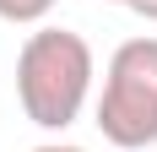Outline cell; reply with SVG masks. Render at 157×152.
I'll return each instance as SVG.
<instances>
[{
  "label": "cell",
  "instance_id": "obj_1",
  "mask_svg": "<svg viewBox=\"0 0 157 152\" xmlns=\"http://www.w3.org/2000/svg\"><path fill=\"white\" fill-rule=\"evenodd\" d=\"M87 92H92V49H87V38L65 33V27L27 33V44L16 54L22 114L33 125H44V130H65V125H76Z\"/></svg>",
  "mask_w": 157,
  "mask_h": 152
},
{
  "label": "cell",
  "instance_id": "obj_2",
  "mask_svg": "<svg viewBox=\"0 0 157 152\" xmlns=\"http://www.w3.org/2000/svg\"><path fill=\"white\" fill-rule=\"evenodd\" d=\"M98 130H103V141L125 152L157 141V38H125L109 54Z\"/></svg>",
  "mask_w": 157,
  "mask_h": 152
},
{
  "label": "cell",
  "instance_id": "obj_3",
  "mask_svg": "<svg viewBox=\"0 0 157 152\" xmlns=\"http://www.w3.org/2000/svg\"><path fill=\"white\" fill-rule=\"evenodd\" d=\"M54 6H60V0H0V22H11V27H38Z\"/></svg>",
  "mask_w": 157,
  "mask_h": 152
},
{
  "label": "cell",
  "instance_id": "obj_4",
  "mask_svg": "<svg viewBox=\"0 0 157 152\" xmlns=\"http://www.w3.org/2000/svg\"><path fill=\"white\" fill-rule=\"evenodd\" d=\"M125 6H130L136 16H146V22H157V0H125Z\"/></svg>",
  "mask_w": 157,
  "mask_h": 152
},
{
  "label": "cell",
  "instance_id": "obj_5",
  "mask_svg": "<svg viewBox=\"0 0 157 152\" xmlns=\"http://www.w3.org/2000/svg\"><path fill=\"white\" fill-rule=\"evenodd\" d=\"M33 152H87V147H65V141H49V147H33Z\"/></svg>",
  "mask_w": 157,
  "mask_h": 152
},
{
  "label": "cell",
  "instance_id": "obj_6",
  "mask_svg": "<svg viewBox=\"0 0 157 152\" xmlns=\"http://www.w3.org/2000/svg\"><path fill=\"white\" fill-rule=\"evenodd\" d=\"M119 6H125V0H119Z\"/></svg>",
  "mask_w": 157,
  "mask_h": 152
}]
</instances>
